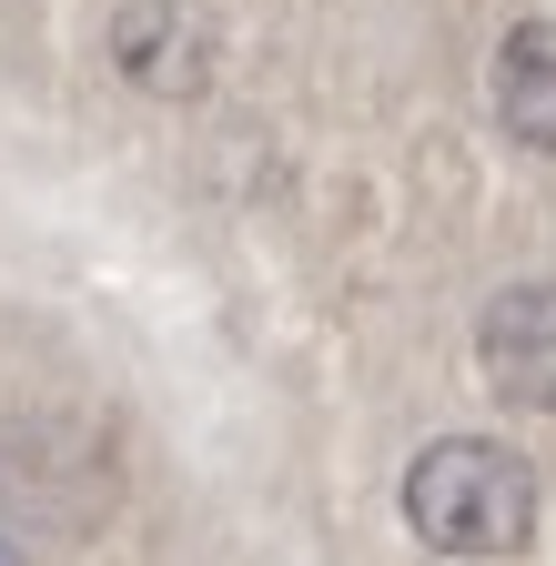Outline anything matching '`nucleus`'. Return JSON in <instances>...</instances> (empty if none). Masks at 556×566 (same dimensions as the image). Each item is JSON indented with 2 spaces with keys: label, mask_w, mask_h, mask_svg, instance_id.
<instances>
[{
  "label": "nucleus",
  "mask_w": 556,
  "mask_h": 566,
  "mask_svg": "<svg viewBox=\"0 0 556 566\" xmlns=\"http://www.w3.org/2000/svg\"><path fill=\"white\" fill-rule=\"evenodd\" d=\"M536 506H546L536 465L496 436H436L405 465V526L436 556H516L536 536Z\"/></svg>",
  "instance_id": "f257e3e1"
},
{
  "label": "nucleus",
  "mask_w": 556,
  "mask_h": 566,
  "mask_svg": "<svg viewBox=\"0 0 556 566\" xmlns=\"http://www.w3.org/2000/svg\"><path fill=\"white\" fill-rule=\"evenodd\" d=\"M475 375L516 415H556V273L506 283V294L475 314Z\"/></svg>",
  "instance_id": "f03ea898"
},
{
  "label": "nucleus",
  "mask_w": 556,
  "mask_h": 566,
  "mask_svg": "<svg viewBox=\"0 0 556 566\" xmlns=\"http://www.w3.org/2000/svg\"><path fill=\"white\" fill-rule=\"evenodd\" d=\"M112 51H122V71H132L143 92L192 102L202 71H213V21H202L192 0H132V11L112 21Z\"/></svg>",
  "instance_id": "7ed1b4c3"
},
{
  "label": "nucleus",
  "mask_w": 556,
  "mask_h": 566,
  "mask_svg": "<svg viewBox=\"0 0 556 566\" xmlns=\"http://www.w3.org/2000/svg\"><path fill=\"white\" fill-rule=\"evenodd\" d=\"M485 102H496L506 142L556 153V21H546V11L496 41V61H485Z\"/></svg>",
  "instance_id": "20e7f679"
},
{
  "label": "nucleus",
  "mask_w": 556,
  "mask_h": 566,
  "mask_svg": "<svg viewBox=\"0 0 556 566\" xmlns=\"http://www.w3.org/2000/svg\"><path fill=\"white\" fill-rule=\"evenodd\" d=\"M0 566H11V546H0Z\"/></svg>",
  "instance_id": "39448f33"
}]
</instances>
